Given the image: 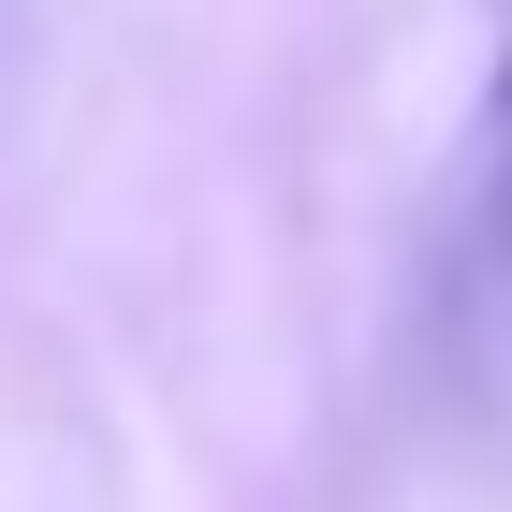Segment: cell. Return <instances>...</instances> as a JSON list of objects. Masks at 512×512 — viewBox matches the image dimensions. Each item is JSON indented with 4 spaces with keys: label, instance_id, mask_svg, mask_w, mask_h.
<instances>
[{
    "label": "cell",
    "instance_id": "cell-1",
    "mask_svg": "<svg viewBox=\"0 0 512 512\" xmlns=\"http://www.w3.org/2000/svg\"><path fill=\"white\" fill-rule=\"evenodd\" d=\"M483 220H498V249H512V59H498V88H483Z\"/></svg>",
    "mask_w": 512,
    "mask_h": 512
}]
</instances>
